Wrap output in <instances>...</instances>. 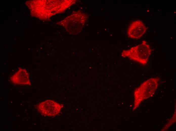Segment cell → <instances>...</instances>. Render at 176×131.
<instances>
[{"mask_svg": "<svg viewBox=\"0 0 176 131\" xmlns=\"http://www.w3.org/2000/svg\"><path fill=\"white\" fill-rule=\"evenodd\" d=\"M151 52L149 45L144 41L140 45L128 50H123L121 56L124 57H127L131 60L145 65L148 62Z\"/></svg>", "mask_w": 176, "mask_h": 131, "instance_id": "obj_1", "label": "cell"}, {"mask_svg": "<svg viewBox=\"0 0 176 131\" xmlns=\"http://www.w3.org/2000/svg\"><path fill=\"white\" fill-rule=\"evenodd\" d=\"M12 82L18 85H30L29 74L25 69H20L11 78Z\"/></svg>", "mask_w": 176, "mask_h": 131, "instance_id": "obj_6", "label": "cell"}, {"mask_svg": "<svg viewBox=\"0 0 176 131\" xmlns=\"http://www.w3.org/2000/svg\"><path fill=\"white\" fill-rule=\"evenodd\" d=\"M158 81L157 78L148 80L135 90V94L139 96H148L153 94L157 88Z\"/></svg>", "mask_w": 176, "mask_h": 131, "instance_id": "obj_4", "label": "cell"}, {"mask_svg": "<svg viewBox=\"0 0 176 131\" xmlns=\"http://www.w3.org/2000/svg\"><path fill=\"white\" fill-rule=\"evenodd\" d=\"M36 108L42 115L52 116L57 115L60 113L61 107L59 104L54 101L48 100L38 104Z\"/></svg>", "mask_w": 176, "mask_h": 131, "instance_id": "obj_3", "label": "cell"}, {"mask_svg": "<svg viewBox=\"0 0 176 131\" xmlns=\"http://www.w3.org/2000/svg\"><path fill=\"white\" fill-rule=\"evenodd\" d=\"M87 18L86 14L79 11L66 17L60 23L69 33L76 34L82 29Z\"/></svg>", "mask_w": 176, "mask_h": 131, "instance_id": "obj_2", "label": "cell"}, {"mask_svg": "<svg viewBox=\"0 0 176 131\" xmlns=\"http://www.w3.org/2000/svg\"><path fill=\"white\" fill-rule=\"evenodd\" d=\"M146 28L145 24L140 20H135L129 25L127 34L130 38L138 39L141 38L145 33Z\"/></svg>", "mask_w": 176, "mask_h": 131, "instance_id": "obj_5", "label": "cell"}]
</instances>
